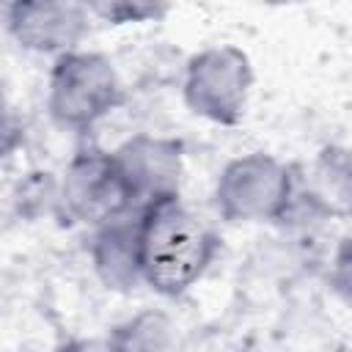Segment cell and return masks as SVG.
I'll use <instances>...</instances> for the list:
<instances>
[{
	"mask_svg": "<svg viewBox=\"0 0 352 352\" xmlns=\"http://www.w3.org/2000/svg\"><path fill=\"white\" fill-rule=\"evenodd\" d=\"M6 28L22 50L60 58L80 50L91 28V14L82 3L22 0L6 8Z\"/></svg>",
	"mask_w": 352,
	"mask_h": 352,
	"instance_id": "7",
	"label": "cell"
},
{
	"mask_svg": "<svg viewBox=\"0 0 352 352\" xmlns=\"http://www.w3.org/2000/svg\"><path fill=\"white\" fill-rule=\"evenodd\" d=\"M294 198L292 168L264 151L234 157L214 182V206L228 223H275L289 214Z\"/></svg>",
	"mask_w": 352,
	"mask_h": 352,
	"instance_id": "3",
	"label": "cell"
},
{
	"mask_svg": "<svg viewBox=\"0 0 352 352\" xmlns=\"http://www.w3.org/2000/svg\"><path fill=\"white\" fill-rule=\"evenodd\" d=\"M91 264L96 278L110 292H132L143 283L140 275V239H138V212L116 217L94 228Z\"/></svg>",
	"mask_w": 352,
	"mask_h": 352,
	"instance_id": "8",
	"label": "cell"
},
{
	"mask_svg": "<svg viewBox=\"0 0 352 352\" xmlns=\"http://www.w3.org/2000/svg\"><path fill=\"white\" fill-rule=\"evenodd\" d=\"M19 140H22V124L11 110V104L6 102V96L0 94V160H6L19 146Z\"/></svg>",
	"mask_w": 352,
	"mask_h": 352,
	"instance_id": "11",
	"label": "cell"
},
{
	"mask_svg": "<svg viewBox=\"0 0 352 352\" xmlns=\"http://www.w3.org/2000/svg\"><path fill=\"white\" fill-rule=\"evenodd\" d=\"M253 91V66L248 52L234 44H214L187 60L182 94L192 116L220 126L242 121Z\"/></svg>",
	"mask_w": 352,
	"mask_h": 352,
	"instance_id": "4",
	"label": "cell"
},
{
	"mask_svg": "<svg viewBox=\"0 0 352 352\" xmlns=\"http://www.w3.org/2000/svg\"><path fill=\"white\" fill-rule=\"evenodd\" d=\"M58 352H116L107 338H72L58 346Z\"/></svg>",
	"mask_w": 352,
	"mask_h": 352,
	"instance_id": "12",
	"label": "cell"
},
{
	"mask_svg": "<svg viewBox=\"0 0 352 352\" xmlns=\"http://www.w3.org/2000/svg\"><path fill=\"white\" fill-rule=\"evenodd\" d=\"M124 99V82L107 55L74 50L55 58L47 82V110L63 129L85 132Z\"/></svg>",
	"mask_w": 352,
	"mask_h": 352,
	"instance_id": "2",
	"label": "cell"
},
{
	"mask_svg": "<svg viewBox=\"0 0 352 352\" xmlns=\"http://www.w3.org/2000/svg\"><path fill=\"white\" fill-rule=\"evenodd\" d=\"M140 275L162 297H179L201 280L214 258L217 239L179 198L138 212Z\"/></svg>",
	"mask_w": 352,
	"mask_h": 352,
	"instance_id": "1",
	"label": "cell"
},
{
	"mask_svg": "<svg viewBox=\"0 0 352 352\" xmlns=\"http://www.w3.org/2000/svg\"><path fill=\"white\" fill-rule=\"evenodd\" d=\"M55 212L69 223L99 228L132 212L110 151L85 148L72 157L55 182Z\"/></svg>",
	"mask_w": 352,
	"mask_h": 352,
	"instance_id": "5",
	"label": "cell"
},
{
	"mask_svg": "<svg viewBox=\"0 0 352 352\" xmlns=\"http://www.w3.org/2000/svg\"><path fill=\"white\" fill-rule=\"evenodd\" d=\"M116 352H184V336L179 324L157 308H143L118 322L110 336Z\"/></svg>",
	"mask_w": 352,
	"mask_h": 352,
	"instance_id": "9",
	"label": "cell"
},
{
	"mask_svg": "<svg viewBox=\"0 0 352 352\" xmlns=\"http://www.w3.org/2000/svg\"><path fill=\"white\" fill-rule=\"evenodd\" d=\"M91 16H99L110 25H129V22H157L168 14V6L146 3V0H110V3H91Z\"/></svg>",
	"mask_w": 352,
	"mask_h": 352,
	"instance_id": "10",
	"label": "cell"
},
{
	"mask_svg": "<svg viewBox=\"0 0 352 352\" xmlns=\"http://www.w3.org/2000/svg\"><path fill=\"white\" fill-rule=\"evenodd\" d=\"M110 157L132 212H143L154 204L179 198L184 179V148L179 140L143 132L126 138L118 148L110 151Z\"/></svg>",
	"mask_w": 352,
	"mask_h": 352,
	"instance_id": "6",
	"label": "cell"
}]
</instances>
